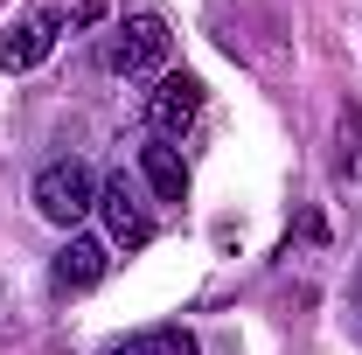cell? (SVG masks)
Returning <instances> with one entry per match:
<instances>
[{"label": "cell", "mask_w": 362, "mask_h": 355, "mask_svg": "<svg viewBox=\"0 0 362 355\" xmlns=\"http://www.w3.org/2000/svg\"><path fill=\"white\" fill-rule=\"evenodd\" d=\"M175 56V28H168V14H126L119 28H112V42H105V70H119V77H146V70H160Z\"/></svg>", "instance_id": "obj_1"}, {"label": "cell", "mask_w": 362, "mask_h": 355, "mask_svg": "<svg viewBox=\"0 0 362 355\" xmlns=\"http://www.w3.org/2000/svg\"><path fill=\"white\" fill-rule=\"evenodd\" d=\"M35 209H42L56 230H77L84 216H98V175L84 161H49L35 175Z\"/></svg>", "instance_id": "obj_2"}, {"label": "cell", "mask_w": 362, "mask_h": 355, "mask_svg": "<svg viewBox=\"0 0 362 355\" xmlns=\"http://www.w3.org/2000/svg\"><path fill=\"white\" fill-rule=\"evenodd\" d=\"M98 216H105V244H119V251H146L153 244V202H139V188L126 175L98 181Z\"/></svg>", "instance_id": "obj_3"}, {"label": "cell", "mask_w": 362, "mask_h": 355, "mask_svg": "<svg viewBox=\"0 0 362 355\" xmlns=\"http://www.w3.org/2000/svg\"><path fill=\"white\" fill-rule=\"evenodd\" d=\"M195 112H202V77H188V70H168L160 84L146 91V119H153V139H181L195 126Z\"/></svg>", "instance_id": "obj_4"}, {"label": "cell", "mask_w": 362, "mask_h": 355, "mask_svg": "<svg viewBox=\"0 0 362 355\" xmlns=\"http://www.w3.org/2000/svg\"><path fill=\"white\" fill-rule=\"evenodd\" d=\"M105 272H112V244L70 230V244L56 251V293H90V286H105Z\"/></svg>", "instance_id": "obj_5"}, {"label": "cell", "mask_w": 362, "mask_h": 355, "mask_svg": "<svg viewBox=\"0 0 362 355\" xmlns=\"http://www.w3.org/2000/svg\"><path fill=\"white\" fill-rule=\"evenodd\" d=\"M49 49H56V21L35 14V21H14L7 35H0V70H35Z\"/></svg>", "instance_id": "obj_6"}, {"label": "cell", "mask_w": 362, "mask_h": 355, "mask_svg": "<svg viewBox=\"0 0 362 355\" xmlns=\"http://www.w3.org/2000/svg\"><path fill=\"white\" fill-rule=\"evenodd\" d=\"M139 175H146V188H153L160 202H181V195H188V168H181L175 139H146V146H139Z\"/></svg>", "instance_id": "obj_7"}, {"label": "cell", "mask_w": 362, "mask_h": 355, "mask_svg": "<svg viewBox=\"0 0 362 355\" xmlns=\"http://www.w3.org/2000/svg\"><path fill=\"white\" fill-rule=\"evenodd\" d=\"M105 355H202V349H195L188 327H139V334H126V342H112Z\"/></svg>", "instance_id": "obj_8"}, {"label": "cell", "mask_w": 362, "mask_h": 355, "mask_svg": "<svg viewBox=\"0 0 362 355\" xmlns=\"http://www.w3.org/2000/svg\"><path fill=\"white\" fill-rule=\"evenodd\" d=\"M98 21H105V0H77L70 7V28H98Z\"/></svg>", "instance_id": "obj_9"}]
</instances>
